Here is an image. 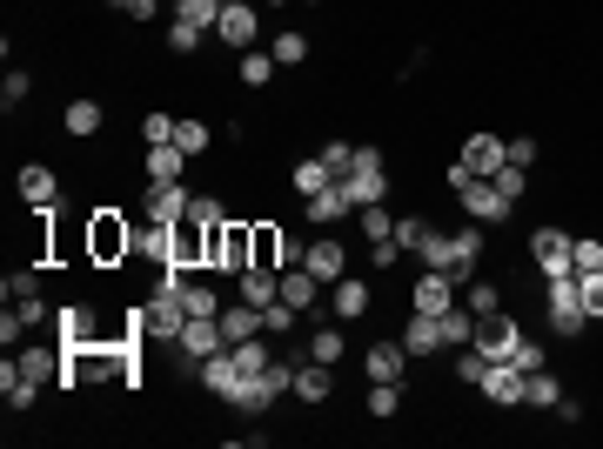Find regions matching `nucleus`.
Segmentation results:
<instances>
[{
  "mask_svg": "<svg viewBox=\"0 0 603 449\" xmlns=\"http://www.w3.org/2000/svg\"><path fill=\"white\" fill-rule=\"evenodd\" d=\"M362 362H369V376H376V382H402V369H409V349H402V336H396V342H369V356H362Z\"/></svg>",
  "mask_w": 603,
  "mask_h": 449,
  "instance_id": "obj_24",
  "label": "nucleus"
},
{
  "mask_svg": "<svg viewBox=\"0 0 603 449\" xmlns=\"http://www.w3.org/2000/svg\"><path fill=\"white\" fill-rule=\"evenodd\" d=\"M496 188H503V195H510V202H523V188H530V168H516V161H503V168H496Z\"/></svg>",
  "mask_w": 603,
  "mask_h": 449,
  "instance_id": "obj_45",
  "label": "nucleus"
},
{
  "mask_svg": "<svg viewBox=\"0 0 603 449\" xmlns=\"http://www.w3.org/2000/svg\"><path fill=\"white\" fill-rule=\"evenodd\" d=\"M309 356L315 362H342V329H315V336H309Z\"/></svg>",
  "mask_w": 603,
  "mask_h": 449,
  "instance_id": "obj_49",
  "label": "nucleus"
},
{
  "mask_svg": "<svg viewBox=\"0 0 603 449\" xmlns=\"http://www.w3.org/2000/svg\"><path fill=\"white\" fill-rule=\"evenodd\" d=\"M67 135H101V101H67Z\"/></svg>",
  "mask_w": 603,
  "mask_h": 449,
  "instance_id": "obj_35",
  "label": "nucleus"
},
{
  "mask_svg": "<svg viewBox=\"0 0 603 449\" xmlns=\"http://www.w3.org/2000/svg\"><path fill=\"white\" fill-rule=\"evenodd\" d=\"M510 161H516V168H530V161H536V141L516 135V141H510Z\"/></svg>",
  "mask_w": 603,
  "mask_h": 449,
  "instance_id": "obj_59",
  "label": "nucleus"
},
{
  "mask_svg": "<svg viewBox=\"0 0 603 449\" xmlns=\"http://www.w3.org/2000/svg\"><path fill=\"white\" fill-rule=\"evenodd\" d=\"M168 295H181V309H188V315H222L228 309L222 289H215L208 275H188V282H181V289H168Z\"/></svg>",
  "mask_w": 603,
  "mask_h": 449,
  "instance_id": "obj_23",
  "label": "nucleus"
},
{
  "mask_svg": "<svg viewBox=\"0 0 603 449\" xmlns=\"http://www.w3.org/2000/svg\"><path fill=\"white\" fill-rule=\"evenodd\" d=\"M7 309H14V315H21V322H27V336H34L41 322H54V309H47L41 295H27V302H7Z\"/></svg>",
  "mask_w": 603,
  "mask_h": 449,
  "instance_id": "obj_51",
  "label": "nucleus"
},
{
  "mask_svg": "<svg viewBox=\"0 0 603 449\" xmlns=\"http://www.w3.org/2000/svg\"><path fill=\"white\" fill-rule=\"evenodd\" d=\"M516 342H523V329H516L503 309L476 315V336H469V349H476L483 362H510V356H516Z\"/></svg>",
  "mask_w": 603,
  "mask_h": 449,
  "instance_id": "obj_5",
  "label": "nucleus"
},
{
  "mask_svg": "<svg viewBox=\"0 0 603 449\" xmlns=\"http://www.w3.org/2000/svg\"><path fill=\"white\" fill-rule=\"evenodd\" d=\"M329 302H335L342 322H362V315H369V282H362V275H342V282L329 289Z\"/></svg>",
  "mask_w": 603,
  "mask_h": 449,
  "instance_id": "obj_25",
  "label": "nucleus"
},
{
  "mask_svg": "<svg viewBox=\"0 0 603 449\" xmlns=\"http://www.w3.org/2000/svg\"><path fill=\"white\" fill-rule=\"evenodd\" d=\"M175 128H181V121H175V114H148V121H141V135H148V148H161V141H175Z\"/></svg>",
  "mask_w": 603,
  "mask_h": 449,
  "instance_id": "obj_50",
  "label": "nucleus"
},
{
  "mask_svg": "<svg viewBox=\"0 0 603 449\" xmlns=\"http://www.w3.org/2000/svg\"><path fill=\"white\" fill-rule=\"evenodd\" d=\"M510 208H516V202L503 195V188H496V181H469V188H463V215H469V222H483V228L503 222Z\"/></svg>",
  "mask_w": 603,
  "mask_h": 449,
  "instance_id": "obj_11",
  "label": "nucleus"
},
{
  "mask_svg": "<svg viewBox=\"0 0 603 449\" xmlns=\"http://www.w3.org/2000/svg\"><path fill=\"white\" fill-rule=\"evenodd\" d=\"M590 329V315H583V295H577V269L570 275H550V336H583Z\"/></svg>",
  "mask_w": 603,
  "mask_h": 449,
  "instance_id": "obj_4",
  "label": "nucleus"
},
{
  "mask_svg": "<svg viewBox=\"0 0 603 449\" xmlns=\"http://www.w3.org/2000/svg\"><path fill=\"white\" fill-rule=\"evenodd\" d=\"M302 269H309L315 282H322V289H335V282L349 275V255H342V242H335V235H315V242H309V255H302Z\"/></svg>",
  "mask_w": 603,
  "mask_h": 449,
  "instance_id": "obj_10",
  "label": "nucleus"
},
{
  "mask_svg": "<svg viewBox=\"0 0 603 449\" xmlns=\"http://www.w3.org/2000/svg\"><path fill=\"white\" fill-rule=\"evenodd\" d=\"M0 289H7V302H27V295H41V269H14Z\"/></svg>",
  "mask_w": 603,
  "mask_h": 449,
  "instance_id": "obj_47",
  "label": "nucleus"
},
{
  "mask_svg": "<svg viewBox=\"0 0 603 449\" xmlns=\"http://www.w3.org/2000/svg\"><path fill=\"white\" fill-rule=\"evenodd\" d=\"M54 329H61V349L101 342V329H94V309H88V302H67V309H54Z\"/></svg>",
  "mask_w": 603,
  "mask_h": 449,
  "instance_id": "obj_17",
  "label": "nucleus"
},
{
  "mask_svg": "<svg viewBox=\"0 0 603 449\" xmlns=\"http://www.w3.org/2000/svg\"><path fill=\"white\" fill-rule=\"evenodd\" d=\"M14 188H21L27 208H54V202H61V175H54V168H41V161H34V168H21V181H14Z\"/></svg>",
  "mask_w": 603,
  "mask_h": 449,
  "instance_id": "obj_19",
  "label": "nucleus"
},
{
  "mask_svg": "<svg viewBox=\"0 0 603 449\" xmlns=\"http://www.w3.org/2000/svg\"><path fill=\"white\" fill-rule=\"evenodd\" d=\"M275 7H282V0H275Z\"/></svg>",
  "mask_w": 603,
  "mask_h": 449,
  "instance_id": "obj_61",
  "label": "nucleus"
},
{
  "mask_svg": "<svg viewBox=\"0 0 603 449\" xmlns=\"http://www.w3.org/2000/svg\"><path fill=\"white\" fill-rule=\"evenodd\" d=\"M108 376L141 382V376H134V342H81V349H67L61 389H74V382H108Z\"/></svg>",
  "mask_w": 603,
  "mask_h": 449,
  "instance_id": "obj_1",
  "label": "nucleus"
},
{
  "mask_svg": "<svg viewBox=\"0 0 603 449\" xmlns=\"http://www.w3.org/2000/svg\"><path fill=\"white\" fill-rule=\"evenodd\" d=\"M295 322H302V309H295V302H282V295L262 309V329H268V336H295Z\"/></svg>",
  "mask_w": 603,
  "mask_h": 449,
  "instance_id": "obj_37",
  "label": "nucleus"
},
{
  "mask_svg": "<svg viewBox=\"0 0 603 449\" xmlns=\"http://www.w3.org/2000/svg\"><path fill=\"white\" fill-rule=\"evenodd\" d=\"M570 262L577 269H603V242L597 235H570Z\"/></svg>",
  "mask_w": 603,
  "mask_h": 449,
  "instance_id": "obj_48",
  "label": "nucleus"
},
{
  "mask_svg": "<svg viewBox=\"0 0 603 449\" xmlns=\"http://www.w3.org/2000/svg\"><path fill=\"white\" fill-rule=\"evenodd\" d=\"M255 34H262V14H255V0H228L222 21H215V41H222V47H255Z\"/></svg>",
  "mask_w": 603,
  "mask_h": 449,
  "instance_id": "obj_9",
  "label": "nucleus"
},
{
  "mask_svg": "<svg viewBox=\"0 0 603 449\" xmlns=\"http://www.w3.org/2000/svg\"><path fill=\"white\" fill-rule=\"evenodd\" d=\"M402 349H409V356H443V315H409V322H402Z\"/></svg>",
  "mask_w": 603,
  "mask_h": 449,
  "instance_id": "obj_15",
  "label": "nucleus"
},
{
  "mask_svg": "<svg viewBox=\"0 0 603 449\" xmlns=\"http://www.w3.org/2000/svg\"><path fill=\"white\" fill-rule=\"evenodd\" d=\"M463 161H469V168H476L483 181H490L496 168L510 161V141H496V135H469V141H463Z\"/></svg>",
  "mask_w": 603,
  "mask_h": 449,
  "instance_id": "obj_22",
  "label": "nucleus"
},
{
  "mask_svg": "<svg viewBox=\"0 0 603 449\" xmlns=\"http://www.w3.org/2000/svg\"><path fill=\"white\" fill-rule=\"evenodd\" d=\"M315 295H322V282H315L309 269H282V302H295V309L309 315V309H315Z\"/></svg>",
  "mask_w": 603,
  "mask_h": 449,
  "instance_id": "obj_28",
  "label": "nucleus"
},
{
  "mask_svg": "<svg viewBox=\"0 0 603 449\" xmlns=\"http://www.w3.org/2000/svg\"><path fill=\"white\" fill-rule=\"evenodd\" d=\"M27 94H34V74H27V68H7V81H0V101H7V108H21Z\"/></svg>",
  "mask_w": 603,
  "mask_h": 449,
  "instance_id": "obj_44",
  "label": "nucleus"
},
{
  "mask_svg": "<svg viewBox=\"0 0 603 449\" xmlns=\"http://www.w3.org/2000/svg\"><path fill=\"white\" fill-rule=\"evenodd\" d=\"M295 396H302V403H329V396H335V362L302 356V362H295Z\"/></svg>",
  "mask_w": 603,
  "mask_h": 449,
  "instance_id": "obj_14",
  "label": "nucleus"
},
{
  "mask_svg": "<svg viewBox=\"0 0 603 449\" xmlns=\"http://www.w3.org/2000/svg\"><path fill=\"white\" fill-rule=\"evenodd\" d=\"M134 255H148V262H168V255H175V222H155V215H148V222L134 228Z\"/></svg>",
  "mask_w": 603,
  "mask_h": 449,
  "instance_id": "obj_21",
  "label": "nucleus"
},
{
  "mask_svg": "<svg viewBox=\"0 0 603 449\" xmlns=\"http://www.w3.org/2000/svg\"><path fill=\"white\" fill-rule=\"evenodd\" d=\"M242 88H268V81H275V54H242Z\"/></svg>",
  "mask_w": 603,
  "mask_h": 449,
  "instance_id": "obj_41",
  "label": "nucleus"
},
{
  "mask_svg": "<svg viewBox=\"0 0 603 449\" xmlns=\"http://www.w3.org/2000/svg\"><path fill=\"white\" fill-rule=\"evenodd\" d=\"M396 409H402V382H369V416H376V423H389Z\"/></svg>",
  "mask_w": 603,
  "mask_h": 449,
  "instance_id": "obj_38",
  "label": "nucleus"
},
{
  "mask_svg": "<svg viewBox=\"0 0 603 449\" xmlns=\"http://www.w3.org/2000/svg\"><path fill=\"white\" fill-rule=\"evenodd\" d=\"M329 168H322V155L315 161H295V195H302V202H309V195H322V188H329Z\"/></svg>",
  "mask_w": 603,
  "mask_h": 449,
  "instance_id": "obj_36",
  "label": "nucleus"
},
{
  "mask_svg": "<svg viewBox=\"0 0 603 449\" xmlns=\"http://www.w3.org/2000/svg\"><path fill=\"white\" fill-rule=\"evenodd\" d=\"M188 208H195V188H181V181H148L141 188V215H155V222H188Z\"/></svg>",
  "mask_w": 603,
  "mask_h": 449,
  "instance_id": "obj_8",
  "label": "nucleus"
},
{
  "mask_svg": "<svg viewBox=\"0 0 603 449\" xmlns=\"http://www.w3.org/2000/svg\"><path fill=\"white\" fill-rule=\"evenodd\" d=\"M302 215H309L315 228H335L342 215H356V202H349V188H342V181H329L322 195H309V202H302Z\"/></svg>",
  "mask_w": 603,
  "mask_h": 449,
  "instance_id": "obj_16",
  "label": "nucleus"
},
{
  "mask_svg": "<svg viewBox=\"0 0 603 449\" xmlns=\"http://www.w3.org/2000/svg\"><path fill=\"white\" fill-rule=\"evenodd\" d=\"M530 255H536V269L543 275H570L577 262H570V235L563 228H536L530 235Z\"/></svg>",
  "mask_w": 603,
  "mask_h": 449,
  "instance_id": "obj_13",
  "label": "nucleus"
},
{
  "mask_svg": "<svg viewBox=\"0 0 603 449\" xmlns=\"http://www.w3.org/2000/svg\"><path fill=\"white\" fill-rule=\"evenodd\" d=\"M322 168H329V175L342 181L349 168H356V141H329V148H322Z\"/></svg>",
  "mask_w": 603,
  "mask_h": 449,
  "instance_id": "obj_43",
  "label": "nucleus"
},
{
  "mask_svg": "<svg viewBox=\"0 0 603 449\" xmlns=\"http://www.w3.org/2000/svg\"><path fill=\"white\" fill-rule=\"evenodd\" d=\"M222 7H228V0H175V21L201 27V34H215V21H222Z\"/></svg>",
  "mask_w": 603,
  "mask_h": 449,
  "instance_id": "obj_30",
  "label": "nucleus"
},
{
  "mask_svg": "<svg viewBox=\"0 0 603 449\" xmlns=\"http://www.w3.org/2000/svg\"><path fill=\"white\" fill-rule=\"evenodd\" d=\"M523 403H530V409H557L563 403V382L550 376V369H536V376L523 382Z\"/></svg>",
  "mask_w": 603,
  "mask_h": 449,
  "instance_id": "obj_32",
  "label": "nucleus"
},
{
  "mask_svg": "<svg viewBox=\"0 0 603 449\" xmlns=\"http://www.w3.org/2000/svg\"><path fill=\"white\" fill-rule=\"evenodd\" d=\"M188 215H195V222H228V208L215 202V195H195V208H188Z\"/></svg>",
  "mask_w": 603,
  "mask_h": 449,
  "instance_id": "obj_56",
  "label": "nucleus"
},
{
  "mask_svg": "<svg viewBox=\"0 0 603 449\" xmlns=\"http://www.w3.org/2000/svg\"><path fill=\"white\" fill-rule=\"evenodd\" d=\"M577 295H583V315L603 322V269H577Z\"/></svg>",
  "mask_w": 603,
  "mask_h": 449,
  "instance_id": "obj_39",
  "label": "nucleus"
},
{
  "mask_svg": "<svg viewBox=\"0 0 603 449\" xmlns=\"http://www.w3.org/2000/svg\"><path fill=\"white\" fill-rule=\"evenodd\" d=\"M255 262H262V269H282V228L255 222Z\"/></svg>",
  "mask_w": 603,
  "mask_h": 449,
  "instance_id": "obj_40",
  "label": "nucleus"
},
{
  "mask_svg": "<svg viewBox=\"0 0 603 449\" xmlns=\"http://www.w3.org/2000/svg\"><path fill=\"white\" fill-rule=\"evenodd\" d=\"M483 369H490V362L476 356V349H456V376L463 382H483Z\"/></svg>",
  "mask_w": 603,
  "mask_h": 449,
  "instance_id": "obj_55",
  "label": "nucleus"
},
{
  "mask_svg": "<svg viewBox=\"0 0 603 449\" xmlns=\"http://www.w3.org/2000/svg\"><path fill=\"white\" fill-rule=\"evenodd\" d=\"M195 47H201V27H188V21L168 27V54H195Z\"/></svg>",
  "mask_w": 603,
  "mask_h": 449,
  "instance_id": "obj_53",
  "label": "nucleus"
},
{
  "mask_svg": "<svg viewBox=\"0 0 603 449\" xmlns=\"http://www.w3.org/2000/svg\"><path fill=\"white\" fill-rule=\"evenodd\" d=\"M114 7H121L128 21H155V7H161V0H114Z\"/></svg>",
  "mask_w": 603,
  "mask_h": 449,
  "instance_id": "obj_58",
  "label": "nucleus"
},
{
  "mask_svg": "<svg viewBox=\"0 0 603 449\" xmlns=\"http://www.w3.org/2000/svg\"><path fill=\"white\" fill-rule=\"evenodd\" d=\"M449 188H456V195H463V188H469V181H483V175H476V168H469V161H449Z\"/></svg>",
  "mask_w": 603,
  "mask_h": 449,
  "instance_id": "obj_57",
  "label": "nucleus"
},
{
  "mask_svg": "<svg viewBox=\"0 0 603 449\" xmlns=\"http://www.w3.org/2000/svg\"><path fill=\"white\" fill-rule=\"evenodd\" d=\"M523 369H516V362H490V369H483V382H476V389H483V396H490L496 409H516L523 403Z\"/></svg>",
  "mask_w": 603,
  "mask_h": 449,
  "instance_id": "obj_12",
  "label": "nucleus"
},
{
  "mask_svg": "<svg viewBox=\"0 0 603 449\" xmlns=\"http://www.w3.org/2000/svg\"><path fill=\"white\" fill-rule=\"evenodd\" d=\"M181 168H188V155H181L175 141H161V148H148V181H181Z\"/></svg>",
  "mask_w": 603,
  "mask_h": 449,
  "instance_id": "obj_31",
  "label": "nucleus"
},
{
  "mask_svg": "<svg viewBox=\"0 0 603 449\" xmlns=\"http://www.w3.org/2000/svg\"><path fill=\"white\" fill-rule=\"evenodd\" d=\"M268 54H275V68H302V61H309V34H295V27H282Z\"/></svg>",
  "mask_w": 603,
  "mask_h": 449,
  "instance_id": "obj_33",
  "label": "nucleus"
},
{
  "mask_svg": "<svg viewBox=\"0 0 603 449\" xmlns=\"http://www.w3.org/2000/svg\"><path fill=\"white\" fill-rule=\"evenodd\" d=\"M195 376H201V389H208V396H228V389L242 382V376H235V356H228V349H215V356L201 362Z\"/></svg>",
  "mask_w": 603,
  "mask_h": 449,
  "instance_id": "obj_26",
  "label": "nucleus"
},
{
  "mask_svg": "<svg viewBox=\"0 0 603 449\" xmlns=\"http://www.w3.org/2000/svg\"><path fill=\"white\" fill-rule=\"evenodd\" d=\"M396 262H402L396 235H389V242H369V269H396Z\"/></svg>",
  "mask_w": 603,
  "mask_h": 449,
  "instance_id": "obj_54",
  "label": "nucleus"
},
{
  "mask_svg": "<svg viewBox=\"0 0 603 449\" xmlns=\"http://www.w3.org/2000/svg\"><path fill=\"white\" fill-rule=\"evenodd\" d=\"M416 255H423V269H443L449 282H456V235H436V228H429V242L416 248Z\"/></svg>",
  "mask_w": 603,
  "mask_h": 449,
  "instance_id": "obj_29",
  "label": "nucleus"
},
{
  "mask_svg": "<svg viewBox=\"0 0 603 449\" xmlns=\"http://www.w3.org/2000/svg\"><path fill=\"white\" fill-rule=\"evenodd\" d=\"M463 302L476 315H490V309H503V289H496L490 275H469V282H463Z\"/></svg>",
  "mask_w": 603,
  "mask_h": 449,
  "instance_id": "obj_34",
  "label": "nucleus"
},
{
  "mask_svg": "<svg viewBox=\"0 0 603 449\" xmlns=\"http://www.w3.org/2000/svg\"><path fill=\"white\" fill-rule=\"evenodd\" d=\"M181 322H188L181 295L155 289V302H141V336H148V342H181Z\"/></svg>",
  "mask_w": 603,
  "mask_h": 449,
  "instance_id": "obj_7",
  "label": "nucleus"
},
{
  "mask_svg": "<svg viewBox=\"0 0 603 449\" xmlns=\"http://www.w3.org/2000/svg\"><path fill=\"white\" fill-rule=\"evenodd\" d=\"M235 295H242V302H255V309H268V302L282 295V269H262V262H255V269H242V275H235Z\"/></svg>",
  "mask_w": 603,
  "mask_h": 449,
  "instance_id": "obj_20",
  "label": "nucleus"
},
{
  "mask_svg": "<svg viewBox=\"0 0 603 449\" xmlns=\"http://www.w3.org/2000/svg\"><path fill=\"white\" fill-rule=\"evenodd\" d=\"M516 369H523V376H536V369H550V356H543V342H530V336H523V342H516Z\"/></svg>",
  "mask_w": 603,
  "mask_h": 449,
  "instance_id": "obj_52",
  "label": "nucleus"
},
{
  "mask_svg": "<svg viewBox=\"0 0 603 449\" xmlns=\"http://www.w3.org/2000/svg\"><path fill=\"white\" fill-rule=\"evenodd\" d=\"M88 255L101 262V269H114V262H128V255H134V222H121L114 208L88 215Z\"/></svg>",
  "mask_w": 603,
  "mask_h": 449,
  "instance_id": "obj_3",
  "label": "nucleus"
},
{
  "mask_svg": "<svg viewBox=\"0 0 603 449\" xmlns=\"http://www.w3.org/2000/svg\"><path fill=\"white\" fill-rule=\"evenodd\" d=\"M469 336H476V309L469 302H449L443 309V349H469Z\"/></svg>",
  "mask_w": 603,
  "mask_h": 449,
  "instance_id": "obj_27",
  "label": "nucleus"
},
{
  "mask_svg": "<svg viewBox=\"0 0 603 449\" xmlns=\"http://www.w3.org/2000/svg\"><path fill=\"white\" fill-rule=\"evenodd\" d=\"M208 141H215V135H208V121H181V128H175V148H181V155H201Z\"/></svg>",
  "mask_w": 603,
  "mask_h": 449,
  "instance_id": "obj_46",
  "label": "nucleus"
},
{
  "mask_svg": "<svg viewBox=\"0 0 603 449\" xmlns=\"http://www.w3.org/2000/svg\"><path fill=\"white\" fill-rule=\"evenodd\" d=\"M215 349H228V336H222V315H188V322H181L175 356L188 362V369H201V362L215 356Z\"/></svg>",
  "mask_w": 603,
  "mask_h": 449,
  "instance_id": "obj_6",
  "label": "nucleus"
},
{
  "mask_svg": "<svg viewBox=\"0 0 603 449\" xmlns=\"http://www.w3.org/2000/svg\"><path fill=\"white\" fill-rule=\"evenodd\" d=\"M423 242H429V222H423V215H402V222H396V248H402V255H416Z\"/></svg>",
  "mask_w": 603,
  "mask_h": 449,
  "instance_id": "obj_42",
  "label": "nucleus"
},
{
  "mask_svg": "<svg viewBox=\"0 0 603 449\" xmlns=\"http://www.w3.org/2000/svg\"><path fill=\"white\" fill-rule=\"evenodd\" d=\"M409 302H416L423 315H443L449 302H456V282H449L443 269H423V275H416V289H409Z\"/></svg>",
  "mask_w": 603,
  "mask_h": 449,
  "instance_id": "obj_18",
  "label": "nucleus"
},
{
  "mask_svg": "<svg viewBox=\"0 0 603 449\" xmlns=\"http://www.w3.org/2000/svg\"><path fill=\"white\" fill-rule=\"evenodd\" d=\"M255 269V222H208V275Z\"/></svg>",
  "mask_w": 603,
  "mask_h": 449,
  "instance_id": "obj_2",
  "label": "nucleus"
},
{
  "mask_svg": "<svg viewBox=\"0 0 603 449\" xmlns=\"http://www.w3.org/2000/svg\"><path fill=\"white\" fill-rule=\"evenodd\" d=\"M309 7H322V0H309Z\"/></svg>",
  "mask_w": 603,
  "mask_h": 449,
  "instance_id": "obj_60",
  "label": "nucleus"
}]
</instances>
